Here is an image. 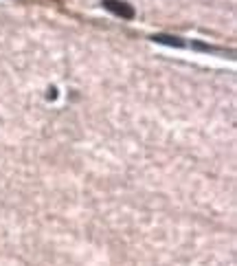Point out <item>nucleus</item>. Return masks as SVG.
Segmentation results:
<instances>
[{
    "label": "nucleus",
    "mask_w": 237,
    "mask_h": 266,
    "mask_svg": "<svg viewBox=\"0 0 237 266\" xmlns=\"http://www.w3.org/2000/svg\"><path fill=\"white\" fill-rule=\"evenodd\" d=\"M103 7L114 11V14L121 16V18H134V9H132L127 2H123V0H103Z\"/></svg>",
    "instance_id": "nucleus-1"
}]
</instances>
